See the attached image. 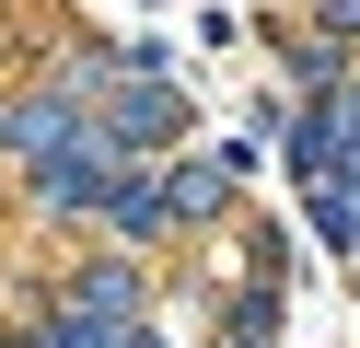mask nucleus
Instances as JSON below:
<instances>
[{"label":"nucleus","instance_id":"obj_2","mask_svg":"<svg viewBox=\"0 0 360 348\" xmlns=\"http://www.w3.org/2000/svg\"><path fill=\"white\" fill-rule=\"evenodd\" d=\"M174 116H186V105H174L163 82H140V93H117V116H105V139H174Z\"/></svg>","mask_w":360,"mask_h":348},{"label":"nucleus","instance_id":"obj_1","mask_svg":"<svg viewBox=\"0 0 360 348\" xmlns=\"http://www.w3.org/2000/svg\"><path fill=\"white\" fill-rule=\"evenodd\" d=\"M70 314L128 325V314H140V267H82V278H70Z\"/></svg>","mask_w":360,"mask_h":348},{"label":"nucleus","instance_id":"obj_4","mask_svg":"<svg viewBox=\"0 0 360 348\" xmlns=\"http://www.w3.org/2000/svg\"><path fill=\"white\" fill-rule=\"evenodd\" d=\"M337 23H349V35H360V0H337Z\"/></svg>","mask_w":360,"mask_h":348},{"label":"nucleus","instance_id":"obj_3","mask_svg":"<svg viewBox=\"0 0 360 348\" xmlns=\"http://www.w3.org/2000/svg\"><path fill=\"white\" fill-rule=\"evenodd\" d=\"M221 209V162H186V174H163V221H210Z\"/></svg>","mask_w":360,"mask_h":348}]
</instances>
